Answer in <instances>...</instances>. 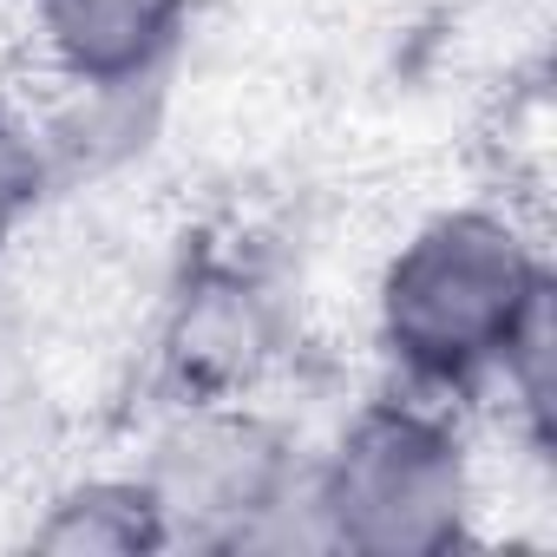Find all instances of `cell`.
<instances>
[{
  "instance_id": "obj_5",
  "label": "cell",
  "mask_w": 557,
  "mask_h": 557,
  "mask_svg": "<svg viewBox=\"0 0 557 557\" xmlns=\"http://www.w3.org/2000/svg\"><path fill=\"white\" fill-rule=\"evenodd\" d=\"M73 92H158L190 40L197 0H27Z\"/></svg>"
},
{
  "instance_id": "obj_8",
  "label": "cell",
  "mask_w": 557,
  "mask_h": 557,
  "mask_svg": "<svg viewBox=\"0 0 557 557\" xmlns=\"http://www.w3.org/2000/svg\"><path fill=\"white\" fill-rule=\"evenodd\" d=\"M47 190H53L47 138L14 106H0V262H8V249L21 243V230L40 216Z\"/></svg>"
},
{
  "instance_id": "obj_4",
  "label": "cell",
  "mask_w": 557,
  "mask_h": 557,
  "mask_svg": "<svg viewBox=\"0 0 557 557\" xmlns=\"http://www.w3.org/2000/svg\"><path fill=\"white\" fill-rule=\"evenodd\" d=\"M289 355V302L243 256H203L164 302L158 381L171 400H256Z\"/></svg>"
},
{
  "instance_id": "obj_2",
  "label": "cell",
  "mask_w": 557,
  "mask_h": 557,
  "mask_svg": "<svg viewBox=\"0 0 557 557\" xmlns=\"http://www.w3.org/2000/svg\"><path fill=\"white\" fill-rule=\"evenodd\" d=\"M309 518L322 550L355 557H446L472 544L479 472L446 400L387 394L342 420L309 459Z\"/></svg>"
},
{
  "instance_id": "obj_1",
  "label": "cell",
  "mask_w": 557,
  "mask_h": 557,
  "mask_svg": "<svg viewBox=\"0 0 557 557\" xmlns=\"http://www.w3.org/2000/svg\"><path fill=\"white\" fill-rule=\"evenodd\" d=\"M557 296L531 230L505 210L466 203L426 216L381 269L374 335L407 394L466 400L498 381L518 329Z\"/></svg>"
},
{
  "instance_id": "obj_7",
  "label": "cell",
  "mask_w": 557,
  "mask_h": 557,
  "mask_svg": "<svg viewBox=\"0 0 557 557\" xmlns=\"http://www.w3.org/2000/svg\"><path fill=\"white\" fill-rule=\"evenodd\" d=\"M66 440V407L14 315H0V492L34 485Z\"/></svg>"
},
{
  "instance_id": "obj_6",
  "label": "cell",
  "mask_w": 557,
  "mask_h": 557,
  "mask_svg": "<svg viewBox=\"0 0 557 557\" xmlns=\"http://www.w3.org/2000/svg\"><path fill=\"white\" fill-rule=\"evenodd\" d=\"M27 544L53 557H151L164 550V531L132 472H92L47 498V511L27 524Z\"/></svg>"
},
{
  "instance_id": "obj_3",
  "label": "cell",
  "mask_w": 557,
  "mask_h": 557,
  "mask_svg": "<svg viewBox=\"0 0 557 557\" xmlns=\"http://www.w3.org/2000/svg\"><path fill=\"white\" fill-rule=\"evenodd\" d=\"M132 479L158 511L164 550L315 544L309 459L289 440V426L256 400H171Z\"/></svg>"
}]
</instances>
